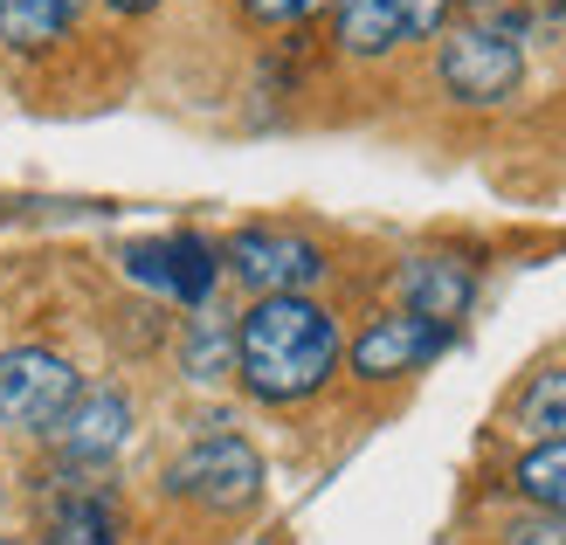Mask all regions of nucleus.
I'll return each mask as SVG.
<instances>
[{
	"label": "nucleus",
	"mask_w": 566,
	"mask_h": 545,
	"mask_svg": "<svg viewBox=\"0 0 566 545\" xmlns=\"http://www.w3.org/2000/svg\"><path fill=\"white\" fill-rule=\"evenodd\" d=\"M104 8H118V14H146V8H159V0H104Z\"/></svg>",
	"instance_id": "18"
},
{
	"label": "nucleus",
	"mask_w": 566,
	"mask_h": 545,
	"mask_svg": "<svg viewBox=\"0 0 566 545\" xmlns=\"http://www.w3.org/2000/svg\"><path fill=\"white\" fill-rule=\"evenodd\" d=\"M512 545H566V525L539 511V518H518L512 525Z\"/></svg>",
	"instance_id": "17"
},
{
	"label": "nucleus",
	"mask_w": 566,
	"mask_h": 545,
	"mask_svg": "<svg viewBox=\"0 0 566 545\" xmlns=\"http://www.w3.org/2000/svg\"><path fill=\"white\" fill-rule=\"evenodd\" d=\"M512 415H518V428H525L532 442H566V366L532 373Z\"/></svg>",
	"instance_id": "14"
},
{
	"label": "nucleus",
	"mask_w": 566,
	"mask_h": 545,
	"mask_svg": "<svg viewBox=\"0 0 566 545\" xmlns=\"http://www.w3.org/2000/svg\"><path fill=\"white\" fill-rule=\"evenodd\" d=\"M449 346V332L429 318H408V311H387L353 338V373L359 380H401V373H421L436 353Z\"/></svg>",
	"instance_id": "8"
},
{
	"label": "nucleus",
	"mask_w": 566,
	"mask_h": 545,
	"mask_svg": "<svg viewBox=\"0 0 566 545\" xmlns=\"http://www.w3.org/2000/svg\"><path fill=\"white\" fill-rule=\"evenodd\" d=\"M76 21H83V0H0V49L49 55L55 42H70Z\"/></svg>",
	"instance_id": "11"
},
{
	"label": "nucleus",
	"mask_w": 566,
	"mask_h": 545,
	"mask_svg": "<svg viewBox=\"0 0 566 545\" xmlns=\"http://www.w3.org/2000/svg\"><path fill=\"white\" fill-rule=\"evenodd\" d=\"M76 394L83 380L63 353H49V346L0 353V428H14V436H55V421L70 415Z\"/></svg>",
	"instance_id": "4"
},
{
	"label": "nucleus",
	"mask_w": 566,
	"mask_h": 545,
	"mask_svg": "<svg viewBox=\"0 0 566 545\" xmlns=\"http://www.w3.org/2000/svg\"><path fill=\"white\" fill-rule=\"evenodd\" d=\"M125 270H132V283H146V291H159V297H174V304H208L214 297V276H221V255H214V242H201V235H153V242H132L125 249Z\"/></svg>",
	"instance_id": "7"
},
{
	"label": "nucleus",
	"mask_w": 566,
	"mask_h": 545,
	"mask_svg": "<svg viewBox=\"0 0 566 545\" xmlns=\"http://www.w3.org/2000/svg\"><path fill=\"white\" fill-rule=\"evenodd\" d=\"M325 8H332V0H242V14L263 21V28H291V21H311Z\"/></svg>",
	"instance_id": "16"
},
{
	"label": "nucleus",
	"mask_w": 566,
	"mask_h": 545,
	"mask_svg": "<svg viewBox=\"0 0 566 545\" xmlns=\"http://www.w3.org/2000/svg\"><path fill=\"white\" fill-rule=\"evenodd\" d=\"M180 366H187V380H201V387H214V380H229V373H235V325L221 318V311H201V318L187 325V346H180Z\"/></svg>",
	"instance_id": "12"
},
{
	"label": "nucleus",
	"mask_w": 566,
	"mask_h": 545,
	"mask_svg": "<svg viewBox=\"0 0 566 545\" xmlns=\"http://www.w3.org/2000/svg\"><path fill=\"white\" fill-rule=\"evenodd\" d=\"M394 291H401L408 318H429L442 332H457V318L476 304V270L463 255H408V263L394 270Z\"/></svg>",
	"instance_id": "9"
},
{
	"label": "nucleus",
	"mask_w": 566,
	"mask_h": 545,
	"mask_svg": "<svg viewBox=\"0 0 566 545\" xmlns=\"http://www.w3.org/2000/svg\"><path fill=\"white\" fill-rule=\"evenodd\" d=\"M338 366V318L318 297H256L235 318V373L242 387L270 400V408H291V400L318 394Z\"/></svg>",
	"instance_id": "1"
},
{
	"label": "nucleus",
	"mask_w": 566,
	"mask_h": 545,
	"mask_svg": "<svg viewBox=\"0 0 566 545\" xmlns=\"http://www.w3.org/2000/svg\"><path fill=\"white\" fill-rule=\"evenodd\" d=\"M518 497L532 511H546V518H566V442H532L518 455Z\"/></svg>",
	"instance_id": "13"
},
{
	"label": "nucleus",
	"mask_w": 566,
	"mask_h": 545,
	"mask_svg": "<svg viewBox=\"0 0 566 545\" xmlns=\"http://www.w3.org/2000/svg\"><path fill=\"white\" fill-rule=\"evenodd\" d=\"M125 436H132V400L118 387H83L70 400V415L55 421V442H63V455L76 470L111 463V455L125 449Z\"/></svg>",
	"instance_id": "10"
},
{
	"label": "nucleus",
	"mask_w": 566,
	"mask_h": 545,
	"mask_svg": "<svg viewBox=\"0 0 566 545\" xmlns=\"http://www.w3.org/2000/svg\"><path fill=\"white\" fill-rule=\"evenodd\" d=\"M436 76L457 104H504L525 83V21L504 14V8H470L457 28H442V55H436Z\"/></svg>",
	"instance_id": "2"
},
{
	"label": "nucleus",
	"mask_w": 566,
	"mask_h": 545,
	"mask_svg": "<svg viewBox=\"0 0 566 545\" xmlns=\"http://www.w3.org/2000/svg\"><path fill=\"white\" fill-rule=\"evenodd\" d=\"M221 263L256 297H297L325 276V249L311 235H297V228H242V235L221 249Z\"/></svg>",
	"instance_id": "5"
},
{
	"label": "nucleus",
	"mask_w": 566,
	"mask_h": 545,
	"mask_svg": "<svg viewBox=\"0 0 566 545\" xmlns=\"http://www.w3.org/2000/svg\"><path fill=\"white\" fill-rule=\"evenodd\" d=\"M457 0H332V35L346 55H394L401 42L442 35Z\"/></svg>",
	"instance_id": "6"
},
{
	"label": "nucleus",
	"mask_w": 566,
	"mask_h": 545,
	"mask_svg": "<svg viewBox=\"0 0 566 545\" xmlns=\"http://www.w3.org/2000/svg\"><path fill=\"white\" fill-rule=\"evenodd\" d=\"M166 491L229 518V511H249V504H256V491H263V455L249 449L242 436H229V428H214V436L187 442V449L174 455Z\"/></svg>",
	"instance_id": "3"
},
{
	"label": "nucleus",
	"mask_w": 566,
	"mask_h": 545,
	"mask_svg": "<svg viewBox=\"0 0 566 545\" xmlns=\"http://www.w3.org/2000/svg\"><path fill=\"white\" fill-rule=\"evenodd\" d=\"M49 545H111V511L97 491H76L70 497H49Z\"/></svg>",
	"instance_id": "15"
},
{
	"label": "nucleus",
	"mask_w": 566,
	"mask_h": 545,
	"mask_svg": "<svg viewBox=\"0 0 566 545\" xmlns=\"http://www.w3.org/2000/svg\"><path fill=\"white\" fill-rule=\"evenodd\" d=\"M0 545H21V538H0Z\"/></svg>",
	"instance_id": "19"
}]
</instances>
